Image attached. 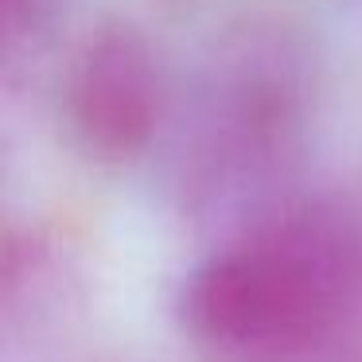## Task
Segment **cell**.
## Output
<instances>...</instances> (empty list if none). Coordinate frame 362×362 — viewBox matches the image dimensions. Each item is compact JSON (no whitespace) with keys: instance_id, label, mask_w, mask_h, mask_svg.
I'll return each mask as SVG.
<instances>
[{"instance_id":"obj_1","label":"cell","mask_w":362,"mask_h":362,"mask_svg":"<svg viewBox=\"0 0 362 362\" xmlns=\"http://www.w3.org/2000/svg\"><path fill=\"white\" fill-rule=\"evenodd\" d=\"M180 320L222 362H320L362 327V203L288 195L191 269Z\"/></svg>"},{"instance_id":"obj_2","label":"cell","mask_w":362,"mask_h":362,"mask_svg":"<svg viewBox=\"0 0 362 362\" xmlns=\"http://www.w3.org/2000/svg\"><path fill=\"white\" fill-rule=\"evenodd\" d=\"M308 121V66L296 43L250 32L218 51L180 121L172 191L195 218L257 222L288 199Z\"/></svg>"},{"instance_id":"obj_3","label":"cell","mask_w":362,"mask_h":362,"mask_svg":"<svg viewBox=\"0 0 362 362\" xmlns=\"http://www.w3.org/2000/svg\"><path fill=\"white\" fill-rule=\"evenodd\" d=\"M59 110L86 160L110 168L141 160L172 117L160 51L125 20L98 24L66 59Z\"/></svg>"},{"instance_id":"obj_4","label":"cell","mask_w":362,"mask_h":362,"mask_svg":"<svg viewBox=\"0 0 362 362\" xmlns=\"http://www.w3.org/2000/svg\"><path fill=\"white\" fill-rule=\"evenodd\" d=\"M71 245L43 226H12L0 253V312L8 331L51 323L78 288Z\"/></svg>"},{"instance_id":"obj_5","label":"cell","mask_w":362,"mask_h":362,"mask_svg":"<svg viewBox=\"0 0 362 362\" xmlns=\"http://www.w3.org/2000/svg\"><path fill=\"white\" fill-rule=\"evenodd\" d=\"M51 12H55V0H4V40H8V47L40 35Z\"/></svg>"}]
</instances>
